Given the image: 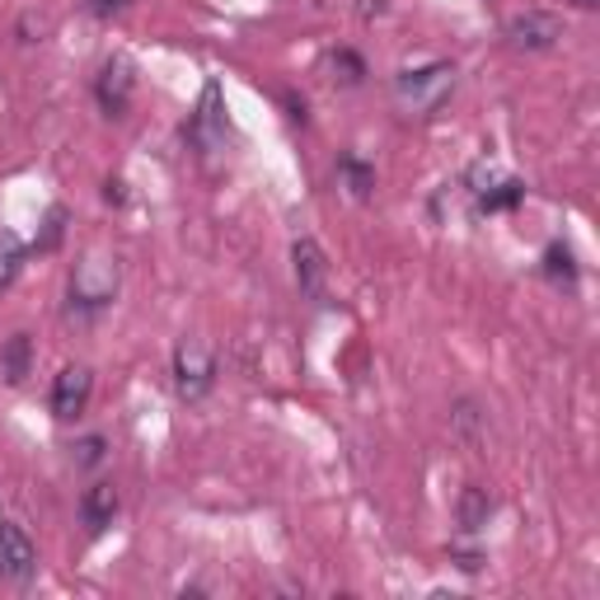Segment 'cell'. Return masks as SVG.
Listing matches in <instances>:
<instances>
[{"instance_id": "cell-18", "label": "cell", "mask_w": 600, "mask_h": 600, "mask_svg": "<svg viewBox=\"0 0 600 600\" xmlns=\"http://www.w3.org/2000/svg\"><path fill=\"white\" fill-rule=\"evenodd\" d=\"M572 6H582V10H596V6H600V0H572Z\"/></svg>"}, {"instance_id": "cell-4", "label": "cell", "mask_w": 600, "mask_h": 600, "mask_svg": "<svg viewBox=\"0 0 600 600\" xmlns=\"http://www.w3.org/2000/svg\"><path fill=\"white\" fill-rule=\"evenodd\" d=\"M563 38V19L553 10H521L506 19V42L517 52H549Z\"/></svg>"}, {"instance_id": "cell-6", "label": "cell", "mask_w": 600, "mask_h": 600, "mask_svg": "<svg viewBox=\"0 0 600 600\" xmlns=\"http://www.w3.org/2000/svg\"><path fill=\"white\" fill-rule=\"evenodd\" d=\"M131 90H137V76H131V61H127V57L104 61L95 95H99V104H104V114H108V118H122V114H127Z\"/></svg>"}, {"instance_id": "cell-8", "label": "cell", "mask_w": 600, "mask_h": 600, "mask_svg": "<svg viewBox=\"0 0 600 600\" xmlns=\"http://www.w3.org/2000/svg\"><path fill=\"white\" fill-rule=\"evenodd\" d=\"M90 390H95V375L85 371V366H66L57 375V385H52V413L61 422H71L85 413V404H90Z\"/></svg>"}, {"instance_id": "cell-11", "label": "cell", "mask_w": 600, "mask_h": 600, "mask_svg": "<svg viewBox=\"0 0 600 600\" xmlns=\"http://www.w3.org/2000/svg\"><path fill=\"white\" fill-rule=\"evenodd\" d=\"M488 517H493V498H488V488L470 483L460 493V530H464V535H474V530L488 525Z\"/></svg>"}, {"instance_id": "cell-7", "label": "cell", "mask_w": 600, "mask_h": 600, "mask_svg": "<svg viewBox=\"0 0 600 600\" xmlns=\"http://www.w3.org/2000/svg\"><path fill=\"white\" fill-rule=\"evenodd\" d=\"M292 263H296V282H301V296L305 301H324V286H328V258L324 249L309 235H301L292 244Z\"/></svg>"}, {"instance_id": "cell-1", "label": "cell", "mask_w": 600, "mask_h": 600, "mask_svg": "<svg viewBox=\"0 0 600 600\" xmlns=\"http://www.w3.org/2000/svg\"><path fill=\"white\" fill-rule=\"evenodd\" d=\"M451 85H455V71L446 61H432V66H422V71H399L394 80V95L404 108H413V114H432V108L451 95Z\"/></svg>"}, {"instance_id": "cell-12", "label": "cell", "mask_w": 600, "mask_h": 600, "mask_svg": "<svg viewBox=\"0 0 600 600\" xmlns=\"http://www.w3.org/2000/svg\"><path fill=\"white\" fill-rule=\"evenodd\" d=\"M19 268H24V244L6 230V235H0V292H6V286L19 277Z\"/></svg>"}, {"instance_id": "cell-16", "label": "cell", "mask_w": 600, "mask_h": 600, "mask_svg": "<svg viewBox=\"0 0 600 600\" xmlns=\"http://www.w3.org/2000/svg\"><path fill=\"white\" fill-rule=\"evenodd\" d=\"M127 10V0H90V14L108 19V14H122Z\"/></svg>"}, {"instance_id": "cell-13", "label": "cell", "mask_w": 600, "mask_h": 600, "mask_svg": "<svg viewBox=\"0 0 600 600\" xmlns=\"http://www.w3.org/2000/svg\"><path fill=\"white\" fill-rule=\"evenodd\" d=\"M521 193H525V188H521V184H511V179H506V184H498V188H488V193H483V212L517 207V203H521Z\"/></svg>"}, {"instance_id": "cell-9", "label": "cell", "mask_w": 600, "mask_h": 600, "mask_svg": "<svg viewBox=\"0 0 600 600\" xmlns=\"http://www.w3.org/2000/svg\"><path fill=\"white\" fill-rule=\"evenodd\" d=\"M80 511H85V525H90V530H104L108 521L118 517V488H114V483H95V488H85Z\"/></svg>"}, {"instance_id": "cell-2", "label": "cell", "mask_w": 600, "mask_h": 600, "mask_svg": "<svg viewBox=\"0 0 600 600\" xmlns=\"http://www.w3.org/2000/svg\"><path fill=\"white\" fill-rule=\"evenodd\" d=\"M114 292H118V263L114 258L90 254V258L76 263V273H71V301L76 305L99 309V305L114 301Z\"/></svg>"}, {"instance_id": "cell-5", "label": "cell", "mask_w": 600, "mask_h": 600, "mask_svg": "<svg viewBox=\"0 0 600 600\" xmlns=\"http://www.w3.org/2000/svg\"><path fill=\"white\" fill-rule=\"evenodd\" d=\"M33 572H38V549L29 540V530L19 521H0V577L24 587L33 582Z\"/></svg>"}, {"instance_id": "cell-3", "label": "cell", "mask_w": 600, "mask_h": 600, "mask_svg": "<svg viewBox=\"0 0 600 600\" xmlns=\"http://www.w3.org/2000/svg\"><path fill=\"white\" fill-rule=\"evenodd\" d=\"M216 381V357H212V347L207 343H197V338H184L179 352H174V385H179L184 399H203Z\"/></svg>"}, {"instance_id": "cell-15", "label": "cell", "mask_w": 600, "mask_h": 600, "mask_svg": "<svg viewBox=\"0 0 600 600\" xmlns=\"http://www.w3.org/2000/svg\"><path fill=\"white\" fill-rule=\"evenodd\" d=\"M544 273H549V277H568V282H572V258H568V249H559V244H553V249L544 254Z\"/></svg>"}, {"instance_id": "cell-14", "label": "cell", "mask_w": 600, "mask_h": 600, "mask_svg": "<svg viewBox=\"0 0 600 600\" xmlns=\"http://www.w3.org/2000/svg\"><path fill=\"white\" fill-rule=\"evenodd\" d=\"M343 179L352 184V193H357V197H366V193H371V184H375V179H371V169H366L362 160H352V155L343 160Z\"/></svg>"}, {"instance_id": "cell-17", "label": "cell", "mask_w": 600, "mask_h": 600, "mask_svg": "<svg viewBox=\"0 0 600 600\" xmlns=\"http://www.w3.org/2000/svg\"><path fill=\"white\" fill-rule=\"evenodd\" d=\"M99 455H104V441H99V436H90V441L80 446V464H95Z\"/></svg>"}, {"instance_id": "cell-10", "label": "cell", "mask_w": 600, "mask_h": 600, "mask_svg": "<svg viewBox=\"0 0 600 600\" xmlns=\"http://www.w3.org/2000/svg\"><path fill=\"white\" fill-rule=\"evenodd\" d=\"M29 366H33V343H29V333H14V338L0 347V381L19 385L29 375Z\"/></svg>"}]
</instances>
